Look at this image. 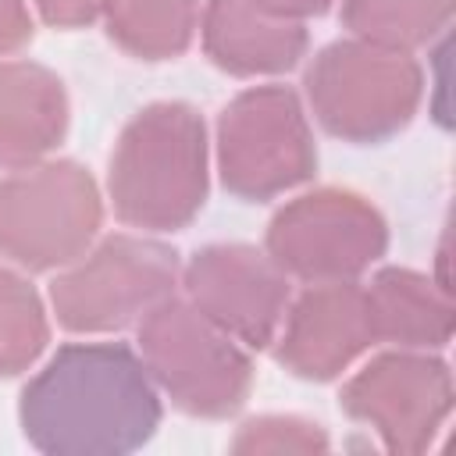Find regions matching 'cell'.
<instances>
[{"instance_id":"cell-12","label":"cell","mask_w":456,"mask_h":456,"mask_svg":"<svg viewBox=\"0 0 456 456\" xmlns=\"http://www.w3.org/2000/svg\"><path fill=\"white\" fill-rule=\"evenodd\" d=\"M64 82L36 61L0 57V171L46 160L68 132Z\"/></svg>"},{"instance_id":"cell-18","label":"cell","mask_w":456,"mask_h":456,"mask_svg":"<svg viewBox=\"0 0 456 456\" xmlns=\"http://www.w3.org/2000/svg\"><path fill=\"white\" fill-rule=\"evenodd\" d=\"M331 445L328 431L317 420L296 417V413H264L249 417L235 428V438L228 442L239 456H264V452H324Z\"/></svg>"},{"instance_id":"cell-3","label":"cell","mask_w":456,"mask_h":456,"mask_svg":"<svg viewBox=\"0 0 456 456\" xmlns=\"http://www.w3.org/2000/svg\"><path fill=\"white\" fill-rule=\"evenodd\" d=\"M303 100L328 135L374 146L413 121L424 100V68L406 50L346 36L310 57Z\"/></svg>"},{"instance_id":"cell-15","label":"cell","mask_w":456,"mask_h":456,"mask_svg":"<svg viewBox=\"0 0 456 456\" xmlns=\"http://www.w3.org/2000/svg\"><path fill=\"white\" fill-rule=\"evenodd\" d=\"M200 14L203 0H103L100 21L128 57L171 61L192 46Z\"/></svg>"},{"instance_id":"cell-16","label":"cell","mask_w":456,"mask_h":456,"mask_svg":"<svg viewBox=\"0 0 456 456\" xmlns=\"http://www.w3.org/2000/svg\"><path fill=\"white\" fill-rule=\"evenodd\" d=\"M338 18L356 39L417 53L445 36L452 0H342Z\"/></svg>"},{"instance_id":"cell-14","label":"cell","mask_w":456,"mask_h":456,"mask_svg":"<svg viewBox=\"0 0 456 456\" xmlns=\"http://www.w3.org/2000/svg\"><path fill=\"white\" fill-rule=\"evenodd\" d=\"M367 317L374 342L395 349L442 353L452 342L449 285L413 267H381L367 285Z\"/></svg>"},{"instance_id":"cell-4","label":"cell","mask_w":456,"mask_h":456,"mask_svg":"<svg viewBox=\"0 0 456 456\" xmlns=\"http://www.w3.org/2000/svg\"><path fill=\"white\" fill-rule=\"evenodd\" d=\"M135 353L157 392L189 417L224 420L253 392L249 349L185 296H167L135 324Z\"/></svg>"},{"instance_id":"cell-11","label":"cell","mask_w":456,"mask_h":456,"mask_svg":"<svg viewBox=\"0 0 456 456\" xmlns=\"http://www.w3.org/2000/svg\"><path fill=\"white\" fill-rule=\"evenodd\" d=\"M278 363L303 381H335L374 342L360 281H317L289 299L274 335Z\"/></svg>"},{"instance_id":"cell-5","label":"cell","mask_w":456,"mask_h":456,"mask_svg":"<svg viewBox=\"0 0 456 456\" xmlns=\"http://www.w3.org/2000/svg\"><path fill=\"white\" fill-rule=\"evenodd\" d=\"M182 278L178 253L150 232L96 235L50 281V314L64 331L110 335L135 328L157 303L175 296Z\"/></svg>"},{"instance_id":"cell-21","label":"cell","mask_w":456,"mask_h":456,"mask_svg":"<svg viewBox=\"0 0 456 456\" xmlns=\"http://www.w3.org/2000/svg\"><path fill=\"white\" fill-rule=\"evenodd\" d=\"M249 4L253 11L267 14V18H278V21H296V25H306L310 18L324 14L335 0H242Z\"/></svg>"},{"instance_id":"cell-2","label":"cell","mask_w":456,"mask_h":456,"mask_svg":"<svg viewBox=\"0 0 456 456\" xmlns=\"http://www.w3.org/2000/svg\"><path fill=\"white\" fill-rule=\"evenodd\" d=\"M210 139L207 121L182 100L135 110L107 164V200L135 232H182L207 203Z\"/></svg>"},{"instance_id":"cell-8","label":"cell","mask_w":456,"mask_h":456,"mask_svg":"<svg viewBox=\"0 0 456 456\" xmlns=\"http://www.w3.org/2000/svg\"><path fill=\"white\" fill-rule=\"evenodd\" d=\"M388 249L381 210L353 189H310L281 203L267 224L264 253L306 285L356 281Z\"/></svg>"},{"instance_id":"cell-7","label":"cell","mask_w":456,"mask_h":456,"mask_svg":"<svg viewBox=\"0 0 456 456\" xmlns=\"http://www.w3.org/2000/svg\"><path fill=\"white\" fill-rule=\"evenodd\" d=\"M103 224L96 178L75 160H36L0 175V260L21 271H61Z\"/></svg>"},{"instance_id":"cell-20","label":"cell","mask_w":456,"mask_h":456,"mask_svg":"<svg viewBox=\"0 0 456 456\" xmlns=\"http://www.w3.org/2000/svg\"><path fill=\"white\" fill-rule=\"evenodd\" d=\"M32 11L28 0H0V57L18 53L25 43H32Z\"/></svg>"},{"instance_id":"cell-19","label":"cell","mask_w":456,"mask_h":456,"mask_svg":"<svg viewBox=\"0 0 456 456\" xmlns=\"http://www.w3.org/2000/svg\"><path fill=\"white\" fill-rule=\"evenodd\" d=\"M32 7L53 28H82L100 18L103 0H32Z\"/></svg>"},{"instance_id":"cell-6","label":"cell","mask_w":456,"mask_h":456,"mask_svg":"<svg viewBox=\"0 0 456 456\" xmlns=\"http://www.w3.org/2000/svg\"><path fill=\"white\" fill-rule=\"evenodd\" d=\"M214 164L221 185L246 203H264L310 182L317 142L299 93L267 82L232 96L217 114Z\"/></svg>"},{"instance_id":"cell-1","label":"cell","mask_w":456,"mask_h":456,"mask_svg":"<svg viewBox=\"0 0 456 456\" xmlns=\"http://www.w3.org/2000/svg\"><path fill=\"white\" fill-rule=\"evenodd\" d=\"M18 420L50 456H125L160 428V392L125 342H68L21 388Z\"/></svg>"},{"instance_id":"cell-13","label":"cell","mask_w":456,"mask_h":456,"mask_svg":"<svg viewBox=\"0 0 456 456\" xmlns=\"http://www.w3.org/2000/svg\"><path fill=\"white\" fill-rule=\"evenodd\" d=\"M200 36L207 57L239 78L292 71L310 46L306 25L267 18L242 0H203Z\"/></svg>"},{"instance_id":"cell-9","label":"cell","mask_w":456,"mask_h":456,"mask_svg":"<svg viewBox=\"0 0 456 456\" xmlns=\"http://www.w3.org/2000/svg\"><path fill=\"white\" fill-rule=\"evenodd\" d=\"M338 403L388 452H424L452 413V370L438 353L392 346L342 385Z\"/></svg>"},{"instance_id":"cell-17","label":"cell","mask_w":456,"mask_h":456,"mask_svg":"<svg viewBox=\"0 0 456 456\" xmlns=\"http://www.w3.org/2000/svg\"><path fill=\"white\" fill-rule=\"evenodd\" d=\"M50 342V310L21 267L0 264V378L25 374Z\"/></svg>"},{"instance_id":"cell-10","label":"cell","mask_w":456,"mask_h":456,"mask_svg":"<svg viewBox=\"0 0 456 456\" xmlns=\"http://www.w3.org/2000/svg\"><path fill=\"white\" fill-rule=\"evenodd\" d=\"M178 285L203 317H210L246 349H267L274 342L292 299L289 274L249 242L200 246L185 260Z\"/></svg>"}]
</instances>
